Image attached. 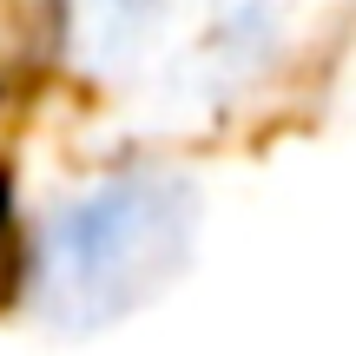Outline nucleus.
Returning <instances> with one entry per match:
<instances>
[{"mask_svg": "<svg viewBox=\"0 0 356 356\" xmlns=\"http://www.w3.org/2000/svg\"><path fill=\"white\" fill-rule=\"evenodd\" d=\"M191 198L172 172H126L79 191L40 238V310L60 330H99L172 284L191 251Z\"/></svg>", "mask_w": 356, "mask_h": 356, "instance_id": "obj_1", "label": "nucleus"}, {"mask_svg": "<svg viewBox=\"0 0 356 356\" xmlns=\"http://www.w3.org/2000/svg\"><path fill=\"white\" fill-rule=\"evenodd\" d=\"M60 7L53 0H0V79H20L47 60Z\"/></svg>", "mask_w": 356, "mask_h": 356, "instance_id": "obj_2", "label": "nucleus"}, {"mask_svg": "<svg viewBox=\"0 0 356 356\" xmlns=\"http://www.w3.org/2000/svg\"><path fill=\"white\" fill-rule=\"evenodd\" d=\"M0 270H7V185H0Z\"/></svg>", "mask_w": 356, "mask_h": 356, "instance_id": "obj_3", "label": "nucleus"}]
</instances>
